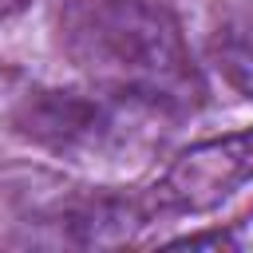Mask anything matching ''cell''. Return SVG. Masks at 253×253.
Returning <instances> with one entry per match:
<instances>
[{"label":"cell","mask_w":253,"mask_h":253,"mask_svg":"<svg viewBox=\"0 0 253 253\" xmlns=\"http://www.w3.org/2000/svg\"><path fill=\"white\" fill-rule=\"evenodd\" d=\"M55 40L87 87L158 119L194 115L206 75L162 0H55Z\"/></svg>","instance_id":"6da1fadb"},{"label":"cell","mask_w":253,"mask_h":253,"mask_svg":"<svg viewBox=\"0 0 253 253\" xmlns=\"http://www.w3.org/2000/svg\"><path fill=\"white\" fill-rule=\"evenodd\" d=\"M0 75V119L24 142L67 162H123L146 142V123L158 115L111 99L95 87L63 91L40 83H16Z\"/></svg>","instance_id":"7a4b0ae2"},{"label":"cell","mask_w":253,"mask_h":253,"mask_svg":"<svg viewBox=\"0 0 253 253\" xmlns=\"http://www.w3.org/2000/svg\"><path fill=\"white\" fill-rule=\"evenodd\" d=\"M253 186V126L202 138L170 158L158 182L138 198L146 221L210 213Z\"/></svg>","instance_id":"3957f363"},{"label":"cell","mask_w":253,"mask_h":253,"mask_svg":"<svg viewBox=\"0 0 253 253\" xmlns=\"http://www.w3.org/2000/svg\"><path fill=\"white\" fill-rule=\"evenodd\" d=\"M210 59L237 95L253 99V8H237L217 20L210 36Z\"/></svg>","instance_id":"277c9868"},{"label":"cell","mask_w":253,"mask_h":253,"mask_svg":"<svg viewBox=\"0 0 253 253\" xmlns=\"http://www.w3.org/2000/svg\"><path fill=\"white\" fill-rule=\"evenodd\" d=\"M36 0H0V20H12V16H20L24 8H32Z\"/></svg>","instance_id":"5b68a950"}]
</instances>
